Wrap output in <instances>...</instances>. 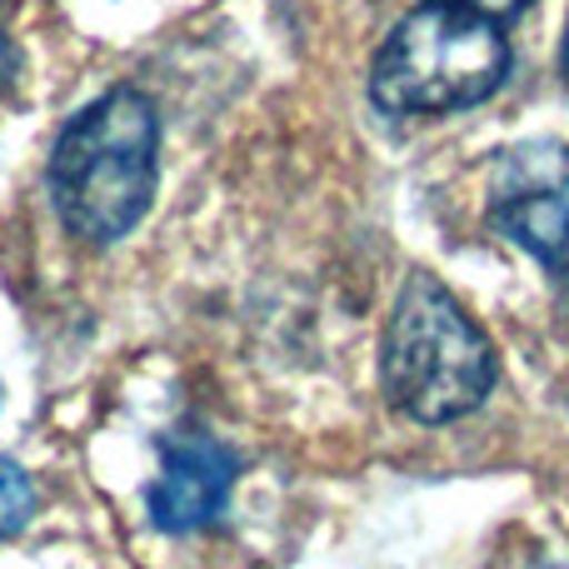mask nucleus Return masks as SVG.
Masks as SVG:
<instances>
[{
  "label": "nucleus",
  "mask_w": 569,
  "mask_h": 569,
  "mask_svg": "<svg viewBox=\"0 0 569 569\" xmlns=\"http://www.w3.org/2000/svg\"><path fill=\"white\" fill-rule=\"evenodd\" d=\"M160 176V116L136 86L90 100L56 136L50 200L80 246H116L146 220Z\"/></svg>",
  "instance_id": "1"
},
{
  "label": "nucleus",
  "mask_w": 569,
  "mask_h": 569,
  "mask_svg": "<svg viewBox=\"0 0 569 569\" xmlns=\"http://www.w3.org/2000/svg\"><path fill=\"white\" fill-rule=\"evenodd\" d=\"M385 395L415 425H450L495 390V345L435 276L415 270L385 330Z\"/></svg>",
  "instance_id": "2"
},
{
  "label": "nucleus",
  "mask_w": 569,
  "mask_h": 569,
  "mask_svg": "<svg viewBox=\"0 0 569 569\" xmlns=\"http://www.w3.org/2000/svg\"><path fill=\"white\" fill-rule=\"evenodd\" d=\"M510 80V40L495 20L425 0L390 30L370 66V100L385 116H450Z\"/></svg>",
  "instance_id": "3"
},
{
  "label": "nucleus",
  "mask_w": 569,
  "mask_h": 569,
  "mask_svg": "<svg viewBox=\"0 0 569 569\" xmlns=\"http://www.w3.org/2000/svg\"><path fill=\"white\" fill-rule=\"evenodd\" d=\"M490 220L550 276H569V146L525 140L490 170Z\"/></svg>",
  "instance_id": "4"
},
{
  "label": "nucleus",
  "mask_w": 569,
  "mask_h": 569,
  "mask_svg": "<svg viewBox=\"0 0 569 569\" xmlns=\"http://www.w3.org/2000/svg\"><path fill=\"white\" fill-rule=\"evenodd\" d=\"M240 460L220 440L200 430H180L160 440V475L146 485L150 525L166 535H196L220 520L236 490Z\"/></svg>",
  "instance_id": "5"
},
{
  "label": "nucleus",
  "mask_w": 569,
  "mask_h": 569,
  "mask_svg": "<svg viewBox=\"0 0 569 569\" xmlns=\"http://www.w3.org/2000/svg\"><path fill=\"white\" fill-rule=\"evenodd\" d=\"M36 515V485L16 460H0V540L20 535Z\"/></svg>",
  "instance_id": "6"
},
{
  "label": "nucleus",
  "mask_w": 569,
  "mask_h": 569,
  "mask_svg": "<svg viewBox=\"0 0 569 569\" xmlns=\"http://www.w3.org/2000/svg\"><path fill=\"white\" fill-rule=\"evenodd\" d=\"M440 6H460V10H470V16H485V20H495V26H500V20L520 16L530 0H440Z\"/></svg>",
  "instance_id": "7"
},
{
  "label": "nucleus",
  "mask_w": 569,
  "mask_h": 569,
  "mask_svg": "<svg viewBox=\"0 0 569 569\" xmlns=\"http://www.w3.org/2000/svg\"><path fill=\"white\" fill-rule=\"evenodd\" d=\"M16 66H20V60H16V46H10L6 36H0V96H6V90L16 86Z\"/></svg>",
  "instance_id": "8"
},
{
  "label": "nucleus",
  "mask_w": 569,
  "mask_h": 569,
  "mask_svg": "<svg viewBox=\"0 0 569 569\" xmlns=\"http://www.w3.org/2000/svg\"><path fill=\"white\" fill-rule=\"evenodd\" d=\"M560 66H565V86H569V30H565V56H560Z\"/></svg>",
  "instance_id": "9"
},
{
  "label": "nucleus",
  "mask_w": 569,
  "mask_h": 569,
  "mask_svg": "<svg viewBox=\"0 0 569 569\" xmlns=\"http://www.w3.org/2000/svg\"><path fill=\"white\" fill-rule=\"evenodd\" d=\"M540 569H560V565H540Z\"/></svg>",
  "instance_id": "10"
}]
</instances>
